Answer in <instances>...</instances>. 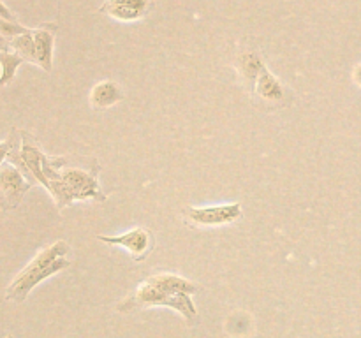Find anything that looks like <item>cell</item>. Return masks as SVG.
<instances>
[{
  "label": "cell",
  "instance_id": "obj_4",
  "mask_svg": "<svg viewBox=\"0 0 361 338\" xmlns=\"http://www.w3.org/2000/svg\"><path fill=\"white\" fill-rule=\"evenodd\" d=\"M183 220L190 227H219L242 218V204H212V206H187L182 211Z\"/></svg>",
  "mask_w": 361,
  "mask_h": 338
},
{
  "label": "cell",
  "instance_id": "obj_3",
  "mask_svg": "<svg viewBox=\"0 0 361 338\" xmlns=\"http://www.w3.org/2000/svg\"><path fill=\"white\" fill-rule=\"evenodd\" d=\"M69 252L71 246L63 239H59V242L39 250L34 259L7 285L6 299L16 303L25 301L27 296L32 292V289L37 287L46 278L53 277V275L60 273V271L71 266V261L67 257Z\"/></svg>",
  "mask_w": 361,
  "mask_h": 338
},
{
  "label": "cell",
  "instance_id": "obj_8",
  "mask_svg": "<svg viewBox=\"0 0 361 338\" xmlns=\"http://www.w3.org/2000/svg\"><path fill=\"white\" fill-rule=\"evenodd\" d=\"M252 90L254 94L259 95L263 101L275 102V104H281L286 99V94H288L284 84L281 83V80H279L267 65H264L263 69L259 70V74H257Z\"/></svg>",
  "mask_w": 361,
  "mask_h": 338
},
{
  "label": "cell",
  "instance_id": "obj_16",
  "mask_svg": "<svg viewBox=\"0 0 361 338\" xmlns=\"http://www.w3.org/2000/svg\"><path fill=\"white\" fill-rule=\"evenodd\" d=\"M353 80H355V83L361 88V63H358V65L355 67V70H353Z\"/></svg>",
  "mask_w": 361,
  "mask_h": 338
},
{
  "label": "cell",
  "instance_id": "obj_13",
  "mask_svg": "<svg viewBox=\"0 0 361 338\" xmlns=\"http://www.w3.org/2000/svg\"><path fill=\"white\" fill-rule=\"evenodd\" d=\"M25 62L23 56L14 51H0V65H2V74H0V87L11 83L14 80L16 69Z\"/></svg>",
  "mask_w": 361,
  "mask_h": 338
},
{
  "label": "cell",
  "instance_id": "obj_2",
  "mask_svg": "<svg viewBox=\"0 0 361 338\" xmlns=\"http://www.w3.org/2000/svg\"><path fill=\"white\" fill-rule=\"evenodd\" d=\"M66 158H51L44 155L42 161V176H44V189L53 196L59 210L69 206L74 201L95 199L106 201V194L99 187L97 173L99 168H63Z\"/></svg>",
  "mask_w": 361,
  "mask_h": 338
},
{
  "label": "cell",
  "instance_id": "obj_14",
  "mask_svg": "<svg viewBox=\"0 0 361 338\" xmlns=\"http://www.w3.org/2000/svg\"><path fill=\"white\" fill-rule=\"evenodd\" d=\"M14 136H16V130H13V134H11L9 139L2 141V143H0V165H2L4 162L7 161L9 154L13 151L14 144H16V141H14Z\"/></svg>",
  "mask_w": 361,
  "mask_h": 338
},
{
  "label": "cell",
  "instance_id": "obj_17",
  "mask_svg": "<svg viewBox=\"0 0 361 338\" xmlns=\"http://www.w3.org/2000/svg\"><path fill=\"white\" fill-rule=\"evenodd\" d=\"M0 51H11L9 41H7L2 34H0Z\"/></svg>",
  "mask_w": 361,
  "mask_h": 338
},
{
  "label": "cell",
  "instance_id": "obj_5",
  "mask_svg": "<svg viewBox=\"0 0 361 338\" xmlns=\"http://www.w3.org/2000/svg\"><path fill=\"white\" fill-rule=\"evenodd\" d=\"M34 183L21 173L13 162L6 161L0 165V199L4 208H16Z\"/></svg>",
  "mask_w": 361,
  "mask_h": 338
},
{
  "label": "cell",
  "instance_id": "obj_9",
  "mask_svg": "<svg viewBox=\"0 0 361 338\" xmlns=\"http://www.w3.org/2000/svg\"><path fill=\"white\" fill-rule=\"evenodd\" d=\"M34 32V51L35 65L49 73L53 67V46H55V28L39 27Z\"/></svg>",
  "mask_w": 361,
  "mask_h": 338
},
{
  "label": "cell",
  "instance_id": "obj_6",
  "mask_svg": "<svg viewBox=\"0 0 361 338\" xmlns=\"http://www.w3.org/2000/svg\"><path fill=\"white\" fill-rule=\"evenodd\" d=\"M97 239H101L102 243H108V245L123 246L136 263H143V261L150 256L152 249H154L155 245L154 234L145 227H134L130 229V231L123 232V234L116 236L99 234Z\"/></svg>",
  "mask_w": 361,
  "mask_h": 338
},
{
  "label": "cell",
  "instance_id": "obj_18",
  "mask_svg": "<svg viewBox=\"0 0 361 338\" xmlns=\"http://www.w3.org/2000/svg\"><path fill=\"white\" fill-rule=\"evenodd\" d=\"M6 338H13V334H7V337Z\"/></svg>",
  "mask_w": 361,
  "mask_h": 338
},
{
  "label": "cell",
  "instance_id": "obj_7",
  "mask_svg": "<svg viewBox=\"0 0 361 338\" xmlns=\"http://www.w3.org/2000/svg\"><path fill=\"white\" fill-rule=\"evenodd\" d=\"M150 6L152 0H104L99 13L122 23H133L147 16Z\"/></svg>",
  "mask_w": 361,
  "mask_h": 338
},
{
  "label": "cell",
  "instance_id": "obj_12",
  "mask_svg": "<svg viewBox=\"0 0 361 338\" xmlns=\"http://www.w3.org/2000/svg\"><path fill=\"white\" fill-rule=\"evenodd\" d=\"M11 51L18 53L20 56H23L25 62H32L34 63L35 60V51H34V32L28 28L27 32L23 34L16 35L9 41Z\"/></svg>",
  "mask_w": 361,
  "mask_h": 338
},
{
  "label": "cell",
  "instance_id": "obj_1",
  "mask_svg": "<svg viewBox=\"0 0 361 338\" xmlns=\"http://www.w3.org/2000/svg\"><path fill=\"white\" fill-rule=\"evenodd\" d=\"M200 291V285L182 275L161 271L145 278L126 299L116 305L122 313L134 310L152 308V306H168L187 320V324L197 323V310L192 301L194 292Z\"/></svg>",
  "mask_w": 361,
  "mask_h": 338
},
{
  "label": "cell",
  "instance_id": "obj_10",
  "mask_svg": "<svg viewBox=\"0 0 361 338\" xmlns=\"http://www.w3.org/2000/svg\"><path fill=\"white\" fill-rule=\"evenodd\" d=\"M123 99L122 88L118 87V83L111 80L99 81L92 87L90 94H88V101L94 109H108L111 106L118 104Z\"/></svg>",
  "mask_w": 361,
  "mask_h": 338
},
{
  "label": "cell",
  "instance_id": "obj_15",
  "mask_svg": "<svg viewBox=\"0 0 361 338\" xmlns=\"http://www.w3.org/2000/svg\"><path fill=\"white\" fill-rule=\"evenodd\" d=\"M0 18H4V20H9V21H14V14L11 13L9 7L6 6V4L0 0Z\"/></svg>",
  "mask_w": 361,
  "mask_h": 338
},
{
  "label": "cell",
  "instance_id": "obj_11",
  "mask_svg": "<svg viewBox=\"0 0 361 338\" xmlns=\"http://www.w3.org/2000/svg\"><path fill=\"white\" fill-rule=\"evenodd\" d=\"M264 65H267V63L263 62L259 53L256 51L240 53L238 58H236L235 62V67L236 70H238L240 80H242L245 84H249L250 88L254 87V81H256L257 74H259V70L263 69Z\"/></svg>",
  "mask_w": 361,
  "mask_h": 338
}]
</instances>
